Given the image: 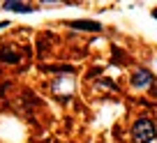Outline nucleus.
Instances as JSON below:
<instances>
[{
	"mask_svg": "<svg viewBox=\"0 0 157 143\" xmlns=\"http://www.w3.org/2000/svg\"><path fill=\"white\" fill-rule=\"evenodd\" d=\"M132 143H157L155 122L148 118H139L132 127Z\"/></svg>",
	"mask_w": 157,
	"mask_h": 143,
	"instance_id": "1",
	"label": "nucleus"
},
{
	"mask_svg": "<svg viewBox=\"0 0 157 143\" xmlns=\"http://www.w3.org/2000/svg\"><path fill=\"white\" fill-rule=\"evenodd\" d=\"M2 7L10 12H21V14H28V12H33V7L23 5V2H16V0H7V2H2Z\"/></svg>",
	"mask_w": 157,
	"mask_h": 143,
	"instance_id": "4",
	"label": "nucleus"
},
{
	"mask_svg": "<svg viewBox=\"0 0 157 143\" xmlns=\"http://www.w3.org/2000/svg\"><path fill=\"white\" fill-rule=\"evenodd\" d=\"M19 60H21V53H19V51H12V49H7V46H5L2 51H0V62H10V65H16Z\"/></svg>",
	"mask_w": 157,
	"mask_h": 143,
	"instance_id": "3",
	"label": "nucleus"
},
{
	"mask_svg": "<svg viewBox=\"0 0 157 143\" xmlns=\"http://www.w3.org/2000/svg\"><path fill=\"white\" fill-rule=\"evenodd\" d=\"M152 16H155V19H157V7H155V9H152Z\"/></svg>",
	"mask_w": 157,
	"mask_h": 143,
	"instance_id": "6",
	"label": "nucleus"
},
{
	"mask_svg": "<svg viewBox=\"0 0 157 143\" xmlns=\"http://www.w3.org/2000/svg\"><path fill=\"white\" fill-rule=\"evenodd\" d=\"M72 28H78V30H99L102 25L95 23V21H72Z\"/></svg>",
	"mask_w": 157,
	"mask_h": 143,
	"instance_id": "5",
	"label": "nucleus"
},
{
	"mask_svg": "<svg viewBox=\"0 0 157 143\" xmlns=\"http://www.w3.org/2000/svg\"><path fill=\"white\" fill-rule=\"evenodd\" d=\"M152 83V74L148 72V69H139V72H134L132 76V85L134 88H146V85Z\"/></svg>",
	"mask_w": 157,
	"mask_h": 143,
	"instance_id": "2",
	"label": "nucleus"
}]
</instances>
